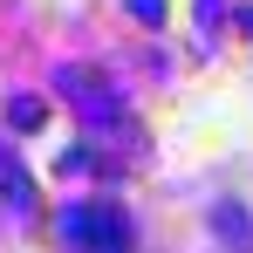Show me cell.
Masks as SVG:
<instances>
[{
  "label": "cell",
  "mask_w": 253,
  "mask_h": 253,
  "mask_svg": "<svg viewBox=\"0 0 253 253\" xmlns=\"http://www.w3.org/2000/svg\"><path fill=\"white\" fill-rule=\"evenodd\" d=\"M62 247H76V253H130V219L117 206H103V199L69 206L62 212Z\"/></svg>",
  "instance_id": "6da1fadb"
},
{
  "label": "cell",
  "mask_w": 253,
  "mask_h": 253,
  "mask_svg": "<svg viewBox=\"0 0 253 253\" xmlns=\"http://www.w3.org/2000/svg\"><path fill=\"white\" fill-rule=\"evenodd\" d=\"M62 96H69V103L83 110L89 124H117V117H124V96L103 83L96 69H62Z\"/></svg>",
  "instance_id": "7a4b0ae2"
},
{
  "label": "cell",
  "mask_w": 253,
  "mask_h": 253,
  "mask_svg": "<svg viewBox=\"0 0 253 253\" xmlns=\"http://www.w3.org/2000/svg\"><path fill=\"white\" fill-rule=\"evenodd\" d=\"M0 192H7V206H14V212H28V199H35V192H28V171L14 165L7 151H0Z\"/></svg>",
  "instance_id": "3957f363"
}]
</instances>
